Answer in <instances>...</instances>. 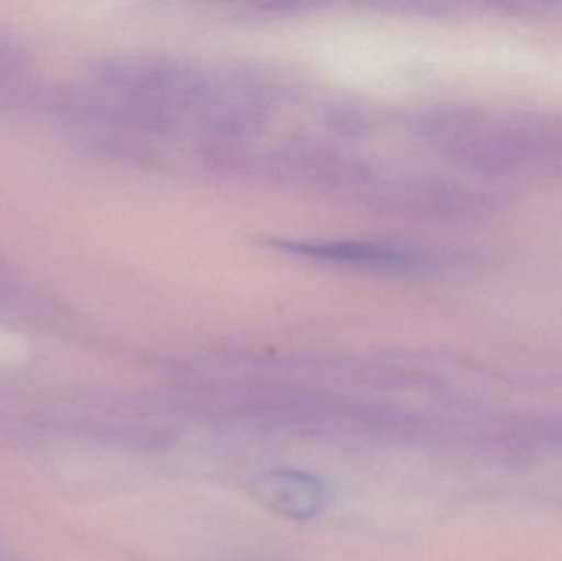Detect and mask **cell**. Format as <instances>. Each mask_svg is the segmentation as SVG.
<instances>
[{"mask_svg": "<svg viewBox=\"0 0 562 561\" xmlns=\"http://www.w3.org/2000/svg\"><path fill=\"white\" fill-rule=\"evenodd\" d=\"M254 496L281 517L311 520L330 506L333 490L326 481L306 471L273 470L257 478Z\"/></svg>", "mask_w": 562, "mask_h": 561, "instance_id": "cell-2", "label": "cell"}, {"mask_svg": "<svg viewBox=\"0 0 562 561\" xmlns=\"http://www.w3.org/2000/svg\"><path fill=\"white\" fill-rule=\"evenodd\" d=\"M468 122L469 157L484 168L530 171L562 164L560 122L497 114H474Z\"/></svg>", "mask_w": 562, "mask_h": 561, "instance_id": "cell-1", "label": "cell"}]
</instances>
